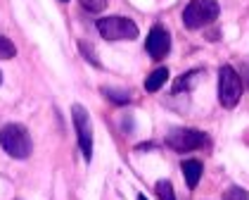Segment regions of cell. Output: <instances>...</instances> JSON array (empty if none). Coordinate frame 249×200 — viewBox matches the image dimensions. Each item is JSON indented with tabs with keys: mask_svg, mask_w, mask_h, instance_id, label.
<instances>
[{
	"mask_svg": "<svg viewBox=\"0 0 249 200\" xmlns=\"http://www.w3.org/2000/svg\"><path fill=\"white\" fill-rule=\"evenodd\" d=\"M0 145L15 160H26L31 155V148H34L26 126H21V124H5L0 129Z\"/></svg>",
	"mask_w": 249,
	"mask_h": 200,
	"instance_id": "obj_1",
	"label": "cell"
},
{
	"mask_svg": "<svg viewBox=\"0 0 249 200\" xmlns=\"http://www.w3.org/2000/svg\"><path fill=\"white\" fill-rule=\"evenodd\" d=\"M218 12L216 0H190L183 10V24L188 29H202L218 20Z\"/></svg>",
	"mask_w": 249,
	"mask_h": 200,
	"instance_id": "obj_2",
	"label": "cell"
},
{
	"mask_svg": "<svg viewBox=\"0 0 249 200\" xmlns=\"http://www.w3.org/2000/svg\"><path fill=\"white\" fill-rule=\"evenodd\" d=\"M240 98H242V79L230 64H223L218 72V100L226 110H230L240 102Z\"/></svg>",
	"mask_w": 249,
	"mask_h": 200,
	"instance_id": "obj_3",
	"label": "cell"
},
{
	"mask_svg": "<svg viewBox=\"0 0 249 200\" xmlns=\"http://www.w3.org/2000/svg\"><path fill=\"white\" fill-rule=\"evenodd\" d=\"M97 31L107 40L138 39V24L128 17H102V20H97Z\"/></svg>",
	"mask_w": 249,
	"mask_h": 200,
	"instance_id": "obj_4",
	"label": "cell"
},
{
	"mask_svg": "<svg viewBox=\"0 0 249 200\" xmlns=\"http://www.w3.org/2000/svg\"><path fill=\"white\" fill-rule=\"evenodd\" d=\"M209 143V136L199 129H173L166 136V145L176 153H190L197 148H204Z\"/></svg>",
	"mask_w": 249,
	"mask_h": 200,
	"instance_id": "obj_5",
	"label": "cell"
},
{
	"mask_svg": "<svg viewBox=\"0 0 249 200\" xmlns=\"http://www.w3.org/2000/svg\"><path fill=\"white\" fill-rule=\"evenodd\" d=\"M71 115H74V124H76V134H78V143H81V153L86 160L93 158V129H90V115L83 105H74L71 107Z\"/></svg>",
	"mask_w": 249,
	"mask_h": 200,
	"instance_id": "obj_6",
	"label": "cell"
},
{
	"mask_svg": "<svg viewBox=\"0 0 249 200\" xmlns=\"http://www.w3.org/2000/svg\"><path fill=\"white\" fill-rule=\"evenodd\" d=\"M145 48H147V53L152 55L154 60H164L169 55V50H171V36H169V31L161 24L152 26L150 36L145 40Z\"/></svg>",
	"mask_w": 249,
	"mask_h": 200,
	"instance_id": "obj_7",
	"label": "cell"
},
{
	"mask_svg": "<svg viewBox=\"0 0 249 200\" xmlns=\"http://www.w3.org/2000/svg\"><path fill=\"white\" fill-rule=\"evenodd\" d=\"M180 169H183V177H185V183L190 186V188H195L197 183H199V179H202V162L199 160H183V164H180Z\"/></svg>",
	"mask_w": 249,
	"mask_h": 200,
	"instance_id": "obj_8",
	"label": "cell"
},
{
	"mask_svg": "<svg viewBox=\"0 0 249 200\" xmlns=\"http://www.w3.org/2000/svg\"><path fill=\"white\" fill-rule=\"evenodd\" d=\"M166 81H169V69L159 67V69H154L152 74L145 79V91H147V93H154V91H159Z\"/></svg>",
	"mask_w": 249,
	"mask_h": 200,
	"instance_id": "obj_9",
	"label": "cell"
},
{
	"mask_svg": "<svg viewBox=\"0 0 249 200\" xmlns=\"http://www.w3.org/2000/svg\"><path fill=\"white\" fill-rule=\"evenodd\" d=\"M154 193L159 200H176V193H173V183L169 179H159L157 186H154Z\"/></svg>",
	"mask_w": 249,
	"mask_h": 200,
	"instance_id": "obj_10",
	"label": "cell"
},
{
	"mask_svg": "<svg viewBox=\"0 0 249 200\" xmlns=\"http://www.w3.org/2000/svg\"><path fill=\"white\" fill-rule=\"evenodd\" d=\"M15 55H17L15 43L7 39V36H0V60H12Z\"/></svg>",
	"mask_w": 249,
	"mask_h": 200,
	"instance_id": "obj_11",
	"label": "cell"
},
{
	"mask_svg": "<svg viewBox=\"0 0 249 200\" xmlns=\"http://www.w3.org/2000/svg\"><path fill=\"white\" fill-rule=\"evenodd\" d=\"M102 93L107 96V98L116 102V105H128L131 98H128V93H124V91H112V88H102Z\"/></svg>",
	"mask_w": 249,
	"mask_h": 200,
	"instance_id": "obj_12",
	"label": "cell"
},
{
	"mask_svg": "<svg viewBox=\"0 0 249 200\" xmlns=\"http://www.w3.org/2000/svg\"><path fill=\"white\" fill-rule=\"evenodd\" d=\"M81 2V7L83 10H88V12H102L105 7H107V0H78Z\"/></svg>",
	"mask_w": 249,
	"mask_h": 200,
	"instance_id": "obj_13",
	"label": "cell"
},
{
	"mask_svg": "<svg viewBox=\"0 0 249 200\" xmlns=\"http://www.w3.org/2000/svg\"><path fill=\"white\" fill-rule=\"evenodd\" d=\"M197 74H199V69H195V72H188V74H183V77H180V81L176 83V88H173V91L178 93V91H183V88H190L192 83H195V77H197Z\"/></svg>",
	"mask_w": 249,
	"mask_h": 200,
	"instance_id": "obj_14",
	"label": "cell"
},
{
	"mask_svg": "<svg viewBox=\"0 0 249 200\" xmlns=\"http://www.w3.org/2000/svg\"><path fill=\"white\" fill-rule=\"evenodd\" d=\"M223 200H249V193L242 191V188H237V186H232V188H228L223 193Z\"/></svg>",
	"mask_w": 249,
	"mask_h": 200,
	"instance_id": "obj_15",
	"label": "cell"
},
{
	"mask_svg": "<svg viewBox=\"0 0 249 200\" xmlns=\"http://www.w3.org/2000/svg\"><path fill=\"white\" fill-rule=\"evenodd\" d=\"M240 79L249 86V64H245V67H242V77H240Z\"/></svg>",
	"mask_w": 249,
	"mask_h": 200,
	"instance_id": "obj_16",
	"label": "cell"
},
{
	"mask_svg": "<svg viewBox=\"0 0 249 200\" xmlns=\"http://www.w3.org/2000/svg\"><path fill=\"white\" fill-rule=\"evenodd\" d=\"M138 200H147V198H145V196H138Z\"/></svg>",
	"mask_w": 249,
	"mask_h": 200,
	"instance_id": "obj_17",
	"label": "cell"
},
{
	"mask_svg": "<svg viewBox=\"0 0 249 200\" xmlns=\"http://www.w3.org/2000/svg\"><path fill=\"white\" fill-rule=\"evenodd\" d=\"M62 2H69V0H62Z\"/></svg>",
	"mask_w": 249,
	"mask_h": 200,
	"instance_id": "obj_18",
	"label": "cell"
},
{
	"mask_svg": "<svg viewBox=\"0 0 249 200\" xmlns=\"http://www.w3.org/2000/svg\"><path fill=\"white\" fill-rule=\"evenodd\" d=\"M0 81H2V74H0Z\"/></svg>",
	"mask_w": 249,
	"mask_h": 200,
	"instance_id": "obj_19",
	"label": "cell"
}]
</instances>
